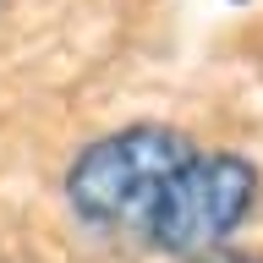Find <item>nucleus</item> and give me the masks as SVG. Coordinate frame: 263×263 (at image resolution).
Masks as SVG:
<instances>
[{
    "instance_id": "3",
    "label": "nucleus",
    "mask_w": 263,
    "mask_h": 263,
    "mask_svg": "<svg viewBox=\"0 0 263 263\" xmlns=\"http://www.w3.org/2000/svg\"><path fill=\"white\" fill-rule=\"evenodd\" d=\"M176 263H263V252H247V247H214V252H197V258H176Z\"/></svg>"
},
{
    "instance_id": "2",
    "label": "nucleus",
    "mask_w": 263,
    "mask_h": 263,
    "mask_svg": "<svg viewBox=\"0 0 263 263\" xmlns=\"http://www.w3.org/2000/svg\"><path fill=\"white\" fill-rule=\"evenodd\" d=\"M258 197H263V170L247 154L192 148L186 164L154 197V209H148L137 236L164 258H197V252H214V247L236 241V230L252 219Z\"/></svg>"
},
{
    "instance_id": "1",
    "label": "nucleus",
    "mask_w": 263,
    "mask_h": 263,
    "mask_svg": "<svg viewBox=\"0 0 263 263\" xmlns=\"http://www.w3.org/2000/svg\"><path fill=\"white\" fill-rule=\"evenodd\" d=\"M192 148L197 143L170 121H132V126L104 132L93 143H82L77 159L66 164L61 181L66 209L88 230H132L137 236L154 197L186 164Z\"/></svg>"
}]
</instances>
